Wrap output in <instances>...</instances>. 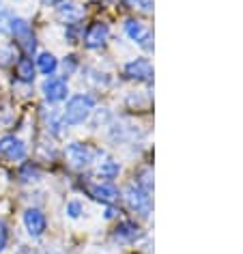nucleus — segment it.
<instances>
[{"instance_id":"412c9836","label":"nucleus","mask_w":243,"mask_h":254,"mask_svg":"<svg viewBox=\"0 0 243 254\" xmlns=\"http://www.w3.org/2000/svg\"><path fill=\"white\" fill-rule=\"evenodd\" d=\"M13 13L7 9L0 11V35H11V24H13Z\"/></svg>"},{"instance_id":"f03ea898","label":"nucleus","mask_w":243,"mask_h":254,"mask_svg":"<svg viewBox=\"0 0 243 254\" xmlns=\"http://www.w3.org/2000/svg\"><path fill=\"white\" fill-rule=\"evenodd\" d=\"M123 200L129 211H133L138 218H149L151 211H153V198H151V192H146L138 186L136 181L127 183L125 190H123Z\"/></svg>"},{"instance_id":"f257e3e1","label":"nucleus","mask_w":243,"mask_h":254,"mask_svg":"<svg viewBox=\"0 0 243 254\" xmlns=\"http://www.w3.org/2000/svg\"><path fill=\"white\" fill-rule=\"evenodd\" d=\"M95 104H97V99L88 93H78V95H73V97H69L65 110H62V121H65V125L78 127L82 123H86L95 110Z\"/></svg>"},{"instance_id":"2eb2a0df","label":"nucleus","mask_w":243,"mask_h":254,"mask_svg":"<svg viewBox=\"0 0 243 254\" xmlns=\"http://www.w3.org/2000/svg\"><path fill=\"white\" fill-rule=\"evenodd\" d=\"M119 175H121V164L117 160H112V157H106L104 162H99L97 177H101L104 181H112V179H117Z\"/></svg>"},{"instance_id":"c756f323","label":"nucleus","mask_w":243,"mask_h":254,"mask_svg":"<svg viewBox=\"0 0 243 254\" xmlns=\"http://www.w3.org/2000/svg\"><path fill=\"white\" fill-rule=\"evenodd\" d=\"M121 2L125 4L127 9H138V4H140V0H121Z\"/></svg>"},{"instance_id":"bb28decb","label":"nucleus","mask_w":243,"mask_h":254,"mask_svg":"<svg viewBox=\"0 0 243 254\" xmlns=\"http://www.w3.org/2000/svg\"><path fill=\"white\" fill-rule=\"evenodd\" d=\"M7 244H9V228L2 220H0V252H4Z\"/></svg>"},{"instance_id":"7ed1b4c3","label":"nucleus","mask_w":243,"mask_h":254,"mask_svg":"<svg viewBox=\"0 0 243 254\" xmlns=\"http://www.w3.org/2000/svg\"><path fill=\"white\" fill-rule=\"evenodd\" d=\"M99 155H101L99 149L91 147V144H84V142H69L67 147H65V157H67V162L71 164L73 168H78V170L88 168L95 160H97Z\"/></svg>"},{"instance_id":"0eeeda50","label":"nucleus","mask_w":243,"mask_h":254,"mask_svg":"<svg viewBox=\"0 0 243 254\" xmlns=\"http://www.w3.org/2000/svg\"><path fill=\"white\" fill-rule=\"evenodd\" d=\"M110 39V26H108L106 22H95L91 26L86 28L84 37H82V41H84L86 50H101Z\"/></svg>"},{"instance_id":"b1692460","label":"nucleus","mask_w":243,"mask_h":254,"mask_svg":"<svg viewBox=\"0 0 243 254\" xmlns=\"http://www.w3.org/2000/svg\"><path fill=\"white\" fill-rule=\"evenodd\" d=\"M65 211H67V215H69L71 220H78L80 215H82V211H84V207H82L80 200H69L67 207H65Z\"/></svg>"},{"instance_id":"a878e982","label":"nucleus","mask_w":243,"mask_h":254,"mask_svg":"<svg viewBox=\"0 0 243 254\" xmlns=\"http://www.w3.org/2000/svg\"><path fill=\"white\" fill-rule=\"evenodd\" d=\"M78 65H80V61H78V56H67L65 59V63H62V69H65V75L67 73H73L75 69H78Z\"/></svg>"},{"instance_id":"a211bd4d","label":"nucleus","mask_w":243,"mask_h":254,"mask_svg":"<svg viewBox=\"0 0 243 254\" xmlns=\"http://www.w3.org/2000/svg\"><path fill=\"white\" fill-rule=\"evenodd\" d=\"M62 127H65V121H62V114H59V112H50V117H48V129L52 131L54 136H62Z\"/></svg>"},{"instance_id":"393cba45","label":"nucleus","mask_w":243,"mask_h":254,"mask_svg":"<svg viewBox=\"0 0 243 254\" xmlns=\"http://www.w3.org/2000/svg\"><path fill=\"white\" fill-rule=\"evenodd\" d=\"M39 177H41L39 168L33 166V164H26V166L22 168V179H24V181H37Z\"/></svg>"},{"instance_id":"c85d7f7f","label":"nucleus","mask_w":243,"mask_h":254,"mask_svg":"<svg viewBox=\"0 0 243 254\" xmlns=\"http://www.w3.org/2000/svg\"><path fill=\"white\" fill-rule=\"evenodd\" d=\"M104 218H106V220H112V218H117V209H114L112 205H108V207H106V213H104Z\"/></svg>"},{"instance_id":"4468645a","label":"nucleus","mask_w":243,"mask_h":254,"mask_svg":"<svg viewBox=\"0 0 243 254\" xmlns=\"http://www.w3.org/2000/svg\"><path fill=\"white\" fill-rule=\"evenodd\" d=\"M35 71H37V67H35L33 59L24 56V59L17 61V65H15V73H17V80H20V82H24V84H33V80H35Z\"/></svg>"},{"instance_id":"cd10ccee","label":"nucleus","mask_w":243,"mask_h":254,"mask_svg":"<svg viewBox=\"0 0 243 254\" xmlns=\"http://www.w3.org/2000/svg\"><path fill=\"white\" fill-rule=\"evenodd\" d=\"M138 9L142 11V13H153V0H140Z\"/></svg>"},{"instance_id":"aec40b11","label":"nucleus","mask_w":243,"mask_h":254,"mask_svg":"<svg viewBox=\"0 0 243 254\" xmlns=\"http://www.w3.org/2000/svg\"><path fill=\"white\" fill-rule=\"evenodd\" d=\"M151 104V95L149 93H131L127 97V106H136V108H149Z\"/></svg>"},{"instance_id":"20e7f679","label":"nucleus","mask_w":243,"mask_h":254,"mask_svg":"<svg viewBox=\"0 0 243 254\" xmlns=\"http://www.w3.org/2000/svg\"><path fill=\"white\" fill-rule=\"evenodd\" d=\"M123 75L131 82H138V84H149V82H153V63L146 56L131 59L123 67Z\"/></svg>"},{"instance_id":"39448f33","label":"nucleus","mask_w":243,"mask_h":254,"mask_svg":"<svg viewBox=\"0 0 243 254\" xmlns=\"http://www.w3.org/2000/svg\"><path fill=\"white\" fill-rule=\"evenodd\" d=\"M125 35L129 37L138 48H142L144 52H153V30L149 24L131 17V20L125 22Z\"/></svg>"},{"instance_id":"1a4fd4ad","label":"nucleus","mask_w":243,"mask_h":254,"mask_svg":"<svg viewBox=\"0 0 243 254\" xmlns=\"http://www.w3.org/2000/svg\"><path fill=\"white\" fill-rule=\"evenodd\" d=\"M0 157H7L9 162H22L26 160V144L15 136L0 138Z\"/></svg>"},{"instance_id":"5701e85b","label":"nucleus","mask_w":243,"mask_h":254,"mask_svg":"<svg viewBox=\"0 0 243 254\" xmlns=\"http://www.w3.org/2000/svg\"><path fill=\"white\" fill-rule=\"evenodd\" d=\"M15 63V50L11 46H0V65H11Z\"/></svg>"},{"instance_id":"2f4dec72","label":"nucleus","mask_w":243,"mask_h":254,"mask_svg":"<svg viewBox=\"0 0 243 254\" xmlns=\"http://www.w3.org/2000/svg\"><path fill=\"white\" fill-rule=\"evenodd\" d=\"M46 2H48V4H61L62 0H46Z\"/></svg>"},{"instance_id":"f3484780","label":"nucleus","mask_w":243,"mask_h":254,"mask_svg":"<svg viewBox=\"0 0 243 254\" xmlns=\"http://www.w3.org/2000/svg\"><path fill=\"white\" fill-rule=\"evenodd\" d=\"M110 136H112V140H117V142H125V140H133V138L138 136V127H133V125H123V123H117L110 129Z\"/></svg>"},{"instance_id":"dca6fc26","label":"nucleus","mask_w":243,"mask_h":254,"mask_svg":"<svg viewBox=\"0 0 243 254\" xmlns=\"http://www.w3.org/2000/svg\"><path fill=\"white\" fill-rule=\"evenodd\" d=\"M37 69L50 78V75H54V71L59 69V59H56L52 52H41L37 56Z\"/></svg>"},{"instance_id":"9d476101","label":"nucleus","mask_w":243,"mask_h":254,"mask_svg":"<svg viewBox=\"0 0 243 254\" xmlns=\"http://www.w3.org/2000/svg\"><path fill=\"white\" fill-rule=\"evenodd\" d=\"M88 194H91V198L104 202V205H114L119 198H121V192L117 186H112L110 181H104V183H91V186L86 188Z\"/></svg>"},{"instance_id":"6e6552de","label":"nucleus","mask_w":243,"mask_h":254,"mask_svg":"<svg viewBox=\"0 0 243 254\" xmlns=\"http://www.w3.org/2000/svg\"><path fill=\"white\" fill-rule=\"evenodd\" d=\"M24 226H26L28 235L33 239H39L43 237V233L48 231V220H46V213L37 207H30L24 211Z\"/></svg>"},{"instance_id":"423d86ee","label":"nucleus","mask_w":243,"mask_h":254,"mask_svg":"<svg viewBox=\"0 0 243 254\" xmlns=\"http://www.w3.org/2000/svg\"><path fill=\"white\" fill-rule=\"evenodd\" d=\"M11 35L15 37L17 46H20L26 54H33L35 48H37V41H35V35H33V28L26 20L22 17H13V24H11Z\"/></svg>"},{"instance_id":"f8f14e48","label":"nucleus","mask_w":243,"mask_h":254,"mask_svg":"<svg viewBox=\"0 0 243 254\" xmlns=\"http://www.w3.org/2000/svg\"><path fill=\"white\" fill-rule=\"evenodd\" d=\"M140 237H142V228L131 220L119 222V226L114 228V233H112V239L119 241V244H136Z\"/></svg>"},{"instance_id":"7c9ffc66","label":"nucleus","mask_w":243,"mask_h":254,"mask_svg":"<svg viewBox=\"0 0 243 254\" xmlns=\"http://www.w3.org/2000/svg\"><path fill=\"white\" fill-rule=\"evenodd\" d=\"M15 254H35L33 250H28V248H22V250L20 252H15Z\"/></svg>"},{"instance_id":"4be33fe9","label":"nucleus","mask_w":243,"mask_h":254,"mask_svg":"<svg viewBox=\"0 0 243 254\" xmlns=\"http://www.w3.org/2000/svg\"><path fill=\"white\" fill-rule=\"evenodd\" d=\"M93 114H95V119H93V125H95V127L106 125V123H110V121H112V114H110V110H108V108H99V110H93ZM93 114H91V117H93Z\"/></svg>"},{"instance_id":"9b49d317","label":"nucleus","mask_w":243,"mask_h":254,"mask_svg":"<svg viewBox=\"0 0 243 254\" xmlns=\"http://www.w3.org/2000/svg\"><path fill=\"white\" fill-rule=\"evenodd\" d=\"M41 91H43V97H46L50 104H59V101L67 99L69 86H67V82L62 78H52V75H50V78L43 82Z\"/></svg>"},{"instance_id":"ddd939ff","label":"nucleus","mask_w":243,"mask_h":254,"mask_svg":"<svg viewBox=\"0 0 243 254\" xmlns=\"http://www.w3.org/2000/svg\"><path fill=\"white\" fill-rule=\"evenodd\" d=\"M84 13L86 11L80 7V4H75L71 2V0H62L61 2V7L59 11H56V15H59V20L61 22H65V24H78L80 20H84Z\"/></svg>"},{"instance_id":"6ab92c4d","label":"nucleus","mask_w":243,"mask_h":254,"mask_svg":"<svg viewBox=\"0 0 243 254\" xmlns=\"http://www.w3.org/2000/svg\"><path fill=\"white\" fill-rule=\"evenodd\" d=\"M136 183L146 192H153V170L146 166V168H140L138 170V177H136Z\"/></svg>"}]
</instances>
